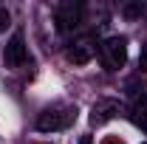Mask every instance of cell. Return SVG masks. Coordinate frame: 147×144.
<instances>
[{"mask_svg": "<svg viewBox=\"0 0 147 144\" xmlns=\"http://www.w3.org/2000/svg\"><path fill=\"white\" fill-rule=\"evenodd\" d=\"M74 122H76V105L57 102V105H48L37 116V130L40 133H57V130H68Z\"/></svg>", "mask_w": 147, "mask_h": 144, "instance_id": "obj_1", "label": "cell"}, {"mask_svg": "<svg viewBox=\"0 0 147 144\" xmlns=\"http://www.w3.org/2000/svg\"><path fill=\"white\" fill-rule=\"evenodd\" d=\"M99 54H102V62H105L108 71L125 68V62H127V37H122V34L108 37V40L99 45Z\"/></svg>", "mask_w": 147, "mask_h": 144, "instance_id": "obj_2", "label": "cell"}, {"mask_svg": "<svg viewBox=\"0 0 147 144\" xmlns=\"http://www.w3.org/2000/svg\"><path fill=\"white\" fill-rule=\"evenodd\" d=\"M82 3H76V0H62V3H57L54 9V23L57 28L62 31V34H68V31H74L79 23H82Z\"/></svg>", "mask_w": 147, "mask_h": 144, "instance_id": "obj_3", "label": "cell"}, {"mask_svg": "<svg viewBox=\"0 0 147 144\" xmlns=\"http://www.w3.org/2000/svg\"><path fill=\"white\" fill-rule=\"evenodd\" d=\"M3 62H6V68H11V71H17V68H23V65L28 62V48H26L23 31H14L11 40L6 42V48H3Z\"/></svg>", "mask_w": 147, "mask_h": 144, "instance_id": "obj_4", "label": "cell"}, {"mask_svg": "<svg viewBox=\"0 0 147 144\" xmlns=\"http://www.w3.org/2000/svg\"><path fill=\"white\" fill-rule=\"evenodd\" d=\"M93 54H96V42H93L91 34L74 37L71 42L65 45V57H68V62H74V65H85V62H91Z\"/></svg>", "mask_w": 147, "mask_h": 144, "instance_id": "obj_5", "label": "cell"}, {"mask_svg": "<svg viewBox=\"0 0 147 144\" xmlns=\"http://www.w3.org/2000/svg\"><path fill=\"white\" fill-rule=\"evenodd\" d=\"M119 113H122V102L119 99H99L91 108V124L99 127L105 122H110V119H116Z\"/></svg>", "mask_w": 147, "mask_h": 144, "instance_id": "obj_6", "label": "cell"}, {"mask_svg": "<svg viewBox=\"0 0 147 144\" xmlns=\"http://www.w3.org/2000/svg\"><path fill=\"white\" fill-rule=\"evenodd\" d=\"M130 119H133L139 127L147 130V93H142V96L133 99V105H130Z\"/></svg>", "mask_w": 147, "mask_h": 144, "instance_id": "obj_7", "label": "cell"}, {"mask_svg": "<svg viewBox=\"0 0 147 144\" xmlns=\"http://www.w3.org/2000/svg\"><path fill=\"white\" fill-rule=\"evenodd\" d=\"M122 14H125L127 20H142L147 14V3L144 0H133V3H127V6L122 9Z\"/></svg>", "mask_w": 147, "mask_h": 144, "instance_id": "obj_8", "label": "cell"}, {"mask_svg": "<svg viewBox=\"0 0 147 144\" xmlns=\"http://www.w3.org/2000/svg\"><path fill=\"white\" fill-rule=\"evenodd\" d=\"M127 93L136 99V96H142V93H147V82H139V79H127Z\"/></svg>", "mask_w": 147, "mask_h": 144, "instance_id": "obj_9", "label": "cell"}, {"mask_svg": "<svg viewBox=\"0 0 147 144\" xmlns=\"http://www.w3.org/2000/svg\"><path fill=\"white\" fill-rule=\"evenodd\" d=\"M9 26H11V14H9L6 6H0V31H6Z\"/></svg>", "mask_w": 147, "mask_h": 144, "instance_id": "obj_10", "label": "cell"}, {"mask_svg": "<svg viewBox=\"0 0 147 144\" xmlns=\"http://www.w3.org/2000/svg\"><path fill=\"white\" fill-rule=\"evenodd\" d=\"M139 71L147 73V42L142 45V54H139Z\"/></svg>", "mask_w": 147, "mask_h": 144, "instance_id": "obj_11", "label": "cell"}, {"mask_svg": "<svg viewBox=\"0 0 147 144\" xmlns=\"http://www.w3.org/2000/svg\"><path fill=\"white\" fill-rule=\"evenodd\" d=\"M79 144H93V139H91V136H82V139H79Z\"/></svg>", "mask_w": 147, "mask_h": 144, "instance_id": "obj_12", "label": "cell"}, {"mask_svg": "<svg viewBox=\"0 0 147 144\" xmlns=\"http://www.w3.org/2000/svg\"><path fill=\"white\" fill-rule=\"evenodd\" d=\"M144 144H147V141H144Z\"/></svg>", "mask_w": 147, "mask_h": 144, "instance_id": "obj_13", "label": "cell"}]
</instances>
